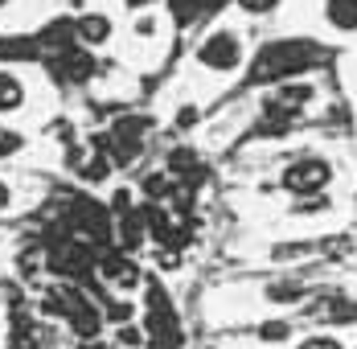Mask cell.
<instances>
[{
  "mask_svg": "<svg viewBox=\"0 0 357 349\" xmlns=\"http://www.w3.org/2000/svg\"><path fill=\"white\" fill-rule=\"evenodd\" d=\"M317 62H324V50L317 41H275L255 58L250 82H287V78L312 70Z\"/></svg>",
  "mask_w": 357,
  "mask_h": 349,
  "instance_id": "1",
  "label": "cell"
},
{
  "mask_svg": "<svg viewBox=\"0 0 357 349\" xmlns=\"http://www.w3.org/2000/svg\"><path fill=\"white\" fill-rule=\"evenodd\" d=\"M328 177H333V169H328V161H321V156H300V161H291L284 169V189L287 193H321L324 185H328Z\"/></svg>",
  "mask_w": 357,
  "mask_h": 349,
  "instance_id": "2",
  "label": "cell"
},
{
  "mask_svg": "<svg viewBox=\"0 0 357 349\" xmlns=\"http://www.w3.org/2000/svg\"><path fill=\"white\" fill-rule=\"evenodd\" d=\"M95 272L107 279L115 292H132V288H140V263L128 255V251H119V246H111V251H99V263H95Z\"/></svg>",
  "mask_w": 357,
  "mask_h": 349,
  "instance_id": "3",
  "label": "cell"
},
{
  "mask_svg": "<svg viewBox=\"0 0 357 349\" xmlns=\"http://www.w3.org/2000/svg\"><path fill=\"white\" fill-rule=\"evenodd\" d=\"M197 58H202V66H210V70H234L243 62V45H238V37L230 29H218V34H210L202 41Z\"/></svg>",
  "mask_w": 357,
  "mask_h": 349,
  "instance_id": "4",
  "label": "cell"
},
{
  "mask_svg": "<svg viewBox=\"0 0 357 349\" xmlns=\"http://www.w3.org/2000/svg\"><path fill=\"white\" fill-rule=\"evenodd\" d=\"M308 99H312V87L308 82H280L271 91V99H267V115L280 119V124H291L308 107Z\"/></svg>",
  "mask_w": 357,
  "mask_h": 349,
  "instance_id": "5",
  "label": "cell"
},
{
  "mask_svg": "<svg viewBox=\"0 0 357 349\" xmlns=\"http://www.w3.org/2000/svg\"><path fill=\"white\" fill-rule=\"evenodd\" d=\"M54 70H58L62 78H70V82H86V78L95 74V58H91L86 50H78V45H70V50L54 54Z\"/></svg>",
  "mask_w": 357,
  "mask_h": 349,
  "instance_id": "6",
  "label": "cell"
},
{
  "mask_svg": "<svg viewBox=\"0 0 357 349\" xmlns=\"http://www.w3.org/2000/svg\"><path fill=\"white\" fill-rule=\"evenodd\" d=\"M74 29H78V41L99 45V41H107V37H111V21L103 17V13H86V17H78V21H74Z\"/></svg>",
  "mask_w": 357,
  "mask_h": 349,
  "instance_id": "7",
  "label": "cell"
},
{
  "mask_svg": "<svg viewBox=\"0 0 357 349\" xmlns=\"http://www.w3.org/2000/svg\"><path fill=\"white\" fill-rule=\"evenodd\" d=\"M324 17H328L333 29L354 34L357 29V0H328V4H324Z\"/></svg>",
  "mask_w": 357,
  "mask_h": 349,
  "instance_id": "8",
  "label": "cell"
},
{
  "mask_svg": "<svg viewBox=\"0 0 357 349\" xmlns=\"http://www.w3.org/2000/svg\"><path fill=\"white\" fill-rule=\"evenodd\" d=\"M321 316L328 325H357V304L349 296H328V304L321 309Z\"/></svg>",
  "mask_w": 357,
  "mask_h": 349,
  "instance_id": "9",
  "label": "cell"
},
{
  "mask_svg": "<svg viewBox=\"0 0 357 349\" xmlns=\"http://www.w3.org/2000/svg\"><path fill=\"white\" fill-rule=\"evenodd\" d=\"M25 103V87L13 70H0V111H17Z\"/></svg>",
  "mask_w": 357,
  "mask_h": 349,
  "instance_id": "10",
  "label": "cell"
},
{
  "mask_svg": "<svg viewBox=\"0 0 357 349\" xmlns=\"http://www.w3.org/2000/svg\"><path fill=\"white\" fill-rule=\"evenodd\" d=\"M267 300H275V304H296V300H304V283H300V279H280V283L267 288Z\"/></svg>",
  "mask_w": 357,
  "mask_h": 349,
  "instance_id": "11",
  "label": "cell"
},
{
  "mask_svg": "<svg viewBox=\"0 0 357 349\" xmlns=\"http://www.w3.org/2000/svg\"><path fill=\"white\" fill-rule=\"evenodd\" d=\"M0 58L29 62V58H37V41H29V37H8V41H0Z\"/></svg>",
  "mask_w": 357,
  "mask_h": 349,
  "instance_id": "12",
  "label": "cell"
},
{
  "mask_svg": "<svg viewBox=\"0 0 357 349\" xmlns=\"http://www.w3.org/2000/svg\"><path fill=\"white\" fill-rule=\"evenodd\" d=\"M169 13H173L177 25H189V21L202 13V0H169Z\"/></svg>",
  "mask_w": 357,
  "mask_h": 349,
  "instance_id": "13",
  "label": "cell"
},
{
  "mask_svg": "<svg viewBox=\"0 0 357 349\" xmlns=\"http://www.w3.org/2000/svg\"><path fill=\"white\" fill-rule=\"evenodd\" d=\"M115 341H119V349H140L144 346V329L140 325H115Z\"/></svg>",
  "mask_w": 357,
  "mask_h": 349,
  "instance_id": "14",
  "label": "cell"
},
{
  "mask_svg": "<svg viewBox=\"0 0 357 349\" xmlns=\"http://www.w3.org/2000/svg\"><path fill=\"white\" fill-rule=\"evenodd\" d=\"M296 349H345V341L333 337V333H312V337H304Z\"/></svg>",
  "mask_w": 357,
  "mask_h": 349,
  "instance_id": "15",
  "label": "cell"
},
{
  "mask_svg": "<svg viewBox=\"0 0 357 349\" xmlns=\"http://www.w3.org/2000/svg\"><path fill=\"white\" fill-rule=\"evenodd\" d=\"M263 337H267V341H284V337H291V325H287V320H267V325H263Z\"/></svg>",
  "mask_w": 357,
  "mask_h": 349,
  "instance_id": "16",
  "label": "cell"
},
{
  "mask_svg": "<svg viewBox=\"0 0 357 349\" xmlns=\"http://www.w3.org/2000/svg\"><path fill=\"white\" fill-rule=\"evenodd\" d=\"M17 148H21V136L13 128H0V156H13Z\"/></svg>",
  "mask_w": 357,
  "mask_h": 349,
  "instance_id": "17",
  "label": "cell"
},
{
  "mask_svg": "<svg viewBox=\"0 0 357 349\" xmlns=\"http://www.w3.org/2000/svg\"><path fill=\"white\" fill-rule=\"evenodd\" d=\"M238 4H243L247 13H271V8H275L280 0H238Z\"/></svg>",
  "mask_w": 357,
  "mask_h": 349,
  "instance_id": "18",
  "label": "cell"
},
{
  "mask_svg": "<svg viewBox=\"0 0 357 349\" xmlns=\"http://www.w3.org/2000/svg\"><path fill=\"white\" fill-rule=\"evenodd\" d=\"M8 206H13V189L0 181V209H8Z\"/></svg>",
  "mask_w": 357,
  "mask_h": 349,
  "instance_id": "19",
  "label": "cell"
},
{
  "mask_svg": "<svg viewBox=\"0 0 357 349\" xmlns=\"http://www.w3.org/2000/svg\"><path fill=\"white\" fill-rule=\"evenodd\" d=\"M128 4H132V8H144V4H152V0H128Z\"/></svg>",
  "mask_w": 357,
  "mask_h": 349,
  "instance_id": "20",
  "label": "cell"
},
{
  "mask_svg": "<svg viewBox=\"0 0 357 349\" xmlns=\"http://www.w3.org/2000/svg\"><path fill=\"white\" fill-rule=\"evenodd\" d=\"M0 4H4V0H0Z\"/></svg>",
  "mask_w": 357,
  "mask_h": 349,
  "instance_id": "21",
  "label": "cell"
}]
</instances>
